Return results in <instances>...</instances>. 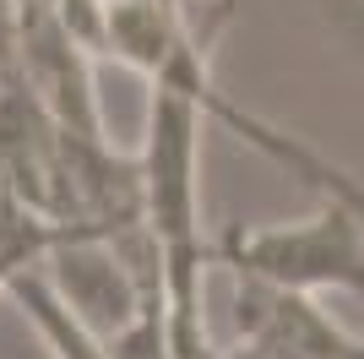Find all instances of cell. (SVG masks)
Instances as JSON below:
<instances>
[{"label": "cell", "mask_w": 364, "mask_h": 359, "mask_svg": "<svg viewBox=\"0 0 364 359\" xmlns=\"http://www.w3.org/2000/svg\"><path fill=\"white\" fill-rule=\"evenodd\" d=\"M207 359H267V354L250 343H228V348H207Z\"/></svg>", "instance_id": "52a82bcc"}, {"label": "cell", "mask_w": 364, "mask_h": 359, "mask_svg": "<svg viewBox=\"0 0 364 359\" xmlns=\"http://www.w3.org/2000/svg\"><path fill=\"white\" fill-rule=\"evenodd\" d=\"M201 109L174 93H152L147 142H141V224L158 245L164 272V332L174 359H207V321H201V272L213 261V245L201 239Z\"/></svg>", "instance_id": "6da1fadb"}, {"label": "cell", "mask_w": 364, "mask_h": 359, "mask_svg": "<svg viewBox=\"0 0 364 359\" xmlns=\"http://www.w3.org/2000/svg\"><path fill=\"white\" fill-rule=\"evenodd\" d=\"M213 261L245 278H267L277 288H343L364 305V218L348 202H326L304 224H277V229H245L228 224L213 239Z\"/></svg>", "instance_id": "7a4b0ae2"}, {"label": "cell", "mask_w": 364, "mask_h": 359, "mask_svg": "<svg viewBox=\"0 0 364 359\" xmlns=\"http://www.w3.org/2000/svg\"><path fill=\"white\" fill-rule=\"evenodd\" d=\"M6 294L28 311L33 327L44 332V343L55 348V359H114V354H109V338H98V332H92L87 321H82V316L55 294V283H49L38 267L22 272V278H11Z\"/></svg>", "instance_id": "5b68a950"}, {"label": "cell", "mask_w": 364, "mask_h": 359, "mask_svg": "<svg viewBox=\"0 0 364 359\" xmlns=\"http://www.w3.org/2000/svg\"><path fill=\"white\" fill-rule=\"evenodd\" d=\"M44 261H55V272H49L55 294H60L98 338L125 332L147 305H164V299H147V288H141V278L131 272V261L120 256V245L104 239L87 224L71 229Z\"/></svg>", "instance_id": "277c9868"}, {"label": "cell", "mask_w": 364, "mask_h": 359, "mask_svg": "<svg viewBox=\"0 0 364 359\" xmlns=\"http://www.w3.org/2000/svg\"><path fill=\"white\" fill-rule=\"evenodd\" d=\"M168 6H180L185 16H201V0H168Z\"/></svg>", "instance_id": "ba28073f"}, {"label": "cell", "mask_w": 364, "mask_h": 359, "mask_svg": "<svg viewBox=\"0 0 364 359\" xmlns=\"http://www.w3.org/2000/svg\"><path fill=\"white\" fill-rule=\"evenodd\" d=\"M234 332L267 359H364V338H348L316 294L277 288L267 278L234 272Z\"/></svg>", "instance_id": "3957f363"}, {"label": "cell", "mask_w": 364, "mask_h": 359, "mask_svg": "<svg viewBox=\"0 0 364 359\" xmlns=\"http://www.w3.org/2000/svg\"><path fill=\"white\" fill-rule=\"evenodd\" d=\"M71 229L82 224H55L44 212H33L28 202H16L11 191H0V288H11V278H22V272L44 267V256Z\"/></svg>", "instance_id": "8992f818"}]
</instances>
